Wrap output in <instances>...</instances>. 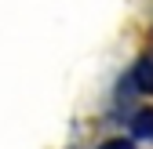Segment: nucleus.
<instances>
[{
    "mask_svg": "<svg viewBox=\"0 0 153 149\" xmlns=\"http://www.w3.org/2000/svg\"><path fill=\"white\" fill-rule=\"evenodd\" d=\"M128 84L135 87L139 95H153V55L135 58V66H131V73H128Z\"/></svg>",
    "mask_w": 153,
    "mask_h": 149,
    "instance_id": "f257e3e1",
    "label": "nucleus"
},
{
    "mask_svg": "<svg viewBox=\"0 0 153 149\" xmlns=\"http://www.w3.org/2000/svg\"><path fill=\"white\" fill-rule=\"evenodd\" d=\"M99 149H135V142H131V138H106Z\"/></svg>",
    "mask_w": 153,
    "mask_h": 149,
    "instance_id": "7ed1b4c3",
    "label": "nucleus"
},
{
    "mask_svg": "<svg viewBox=\"0 0 153 149\" xmlns=\"http://www.w3.org/2000/svg\"><path fill=\"white\" fill-rule=\"evenodd\" d=\"M131 135L139 142H153V105H142L131 113Z\"/></svg>",
    "mask_w": 153,
    "mask_h": 149,
    "instance_id": "f03ea898",
    "label": "nucleus"
}]
</instances>
